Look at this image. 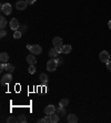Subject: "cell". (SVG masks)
<instances>
[{"mask_svg":"<svg viewBox=\"0 0 111 123\" xmlns=\"http://www.w3.org/2000/svg\"><path fill=\"white\" fill-rule=\"evenodd\" d=\"M19 21L16 19V18H12L11 20H10V28H11L12 31H17V30H19Z\"/></svg>","mask_w":111,"mask_h":123,"instance_id":"ba28073f","label":"cell"},{"mask_svg":"<svg viewBox=\"0 0 111 123\" xmlns=\"http://www.w3.org/2000/svg\"><path fill=\"white\" fill-rule=\"evenodd\" d=\"M18 122H21V123L27 122V117H25L23 114H20L19 117H18Z\"/></svg>","mask_w":111,"mask_h":123,"instance_id":"44dd1931","label":"cell"},{"mask_svg":"<svg viewBox=\"0 0 111 123\" xmlns=\"http://www.w3.org/2000/svg\"><path fill=\"white\" fill-rule=\"evenodd\" d=\"M7 36V32L5 31V29H1V31H0V37L3 38V37H6Z\"/></svg>","mask_w":111,"mask_h":123,"instance_id":"484cf974","label":"cell"},{"mask_svg":"<svg viewBox=\"0 0 111 123\" xmlns=\"http://www.w3.org/2000/svg\"><path fill=\"white\" fill-rule=\"evenodd\" d=\"M43 112H45V114H53V113L57 112V109H56V106L53 104H50V105H47L45 108Z\"/></svg>","mask_w":111,"mask_h":123,"instance_id":"9c48e42d","label":"cell"},{"mask_svg":"<svg viewBox=\"0 0 111 123\" xmlns=\"http://www.w3.org/2000/svg\"><path fill=\"white\" fill-rule=\"evenodd\" d=\"M60 61H62V59H58V57L57 58H54V59H50V60L47 62V70H48L49 72H53V71H56V69H57V67H58V64L59 63H61Z\"/></svg>","mask_w":111,"mask_h":123,"instance_id":"6da1fadb","label":"cell"},{"mask_svg":"<svg viewBox=\"0 0 111 123\" xmlns=\"http://www.w3.org/2000/svg\"><path fill=\"white\" fill-rule=\"evenodd\" d=\"M11 81H12V74L8 72V73H6V74L1 78V81H0V82H1L2 86H6V84H9Z\"/></svg>","mask_w":111,"mask_h":123,"instance_id":"8992f818","label":"cell"},{"mask_svg":"<svg viewBox=\"0 0 111 123\" xmlns=\"http://www.w3.org/2000/svg\"><path fill=\"white\" fill-rule=\"evenodd\" d=\"M52 44H53L54 48H56L58 51L60 52L61 48L63 47V44H62V39H61L60 37H54L53 39H52Z\"/></svg>","mask_w":111,"mask_h":123,"instance_id":"3957f363","label":"cell"},{"mask_svg":"<svg viewBox=\"0 0 111 123\" xmlns=\"http://www.w3.org/2000/svg\"><path fill=\"white\" fill-rule=\"evenodd\" d=\"M9 60V55L8 53H6V52H1L0 53V61H1V63H7Z\"/></svg>","mask_w":111,"mask_h":123,"instance_id":"9a60e30c","label":"cell"},{"mask_svg":"<svg viewBox=\"0 0 111 123\" xmlns=\"http://www.w3.org/2000/svg\"><path fill=\"white\" fill-rule=\"evenodd\" d=\"M27 6H28V3L26 1H22V0H19L16 2V8L18 10H25V9H27Z\"/></svg>","mask_w":111,"mask_h":123,"instance_id":"30bf717a","label":"cell"},{"mask_svg":"<svg viewBox=\"0 0 111 123\" xmlns=\"http://www.w3.org/2000/svg\"><path fill=\"white\" fill-rule=\"evenodd\" d=\"M38 122H39V123H47V119H46V117H42V119L38 120Z\"/></svg>","mask_w":111,"mask_h":123,"instance_id":"4316f807","label":"cell"},{"mask_svg":"<svg viewBox=\"0 0 111 123\" xmlns=\"http://www.w3.org/2000/svg\"><path fill=\"white\" fill-rule=\"evenodd\" d=\"M26 2L28 3V5H33V3L36 2V0H26Z\"/></svg>","mask_w":111,"mask_h":123,"instance_id":"f1b7e54d","label":"cell"},{"mask_svg":"<svg viewBox=\"0 0 111 123\" xmlns=\"http://www.w3.org/2000/svg\"><path fill=\"white\" fill-rule=\"evenodd\" d=\"M47 123H57L59 121V115L53 113V114H46Z\"/></svg>","mask_w":111,"mask_h":123,"instance_id":"5b68a950","label":"cell"},{"mask_svg":"<svg viewBox=\"0 0 111 123\" xmlns=\"http://www.w3.org/2000/svg\"><path fill=\"white\" fill-rule=\"evenodd\" d=\"M68 104H69V100H68V99H62V100L59 101V105L60 106L65 108V106H68Z\"/></svg>","mask_w":111,"mask_h":123,"instance_id":"ffe728a7","label":"cell"},{"mask_svg":"<svg viewBox=\"0 0 111 123\" xmlns=\"http://www.w3.org/2000/svg\"><path fill=\"white\" fill-rule=\"evenodd\" d=\"M39 79H40V82H41L42 86H47V84H48V75H47L46 73H41Z\"/></svg>","mask_w":111,"mask_h":123,"instance_id":"5bb4252c","label":"cell"},{"mask_svg":"<svg viewBox=\"0 0 111 123\" xmlns=\"http://www.w3.org/2000/svg\"><path fill=\"white\" fill-rule=\"evenodd\" d=\"M27 49L32 55H40L42 52V48L39 44H27Z\"/></svg>","mask_w":111,"mask_h":123,"instance_id":"7a4b0ae2","label":"cell"},{"mask_svg":"<svg viewBox=\"0 0 111 123\" xmlns=\"http://www.w3.org/2000/svg\"><path fill=\"white\" fill-rule=\"evenodd\" d=\"M59 53H60V52L58 51L57 49H56V48L53 47L52 49H50V51H49L48 55H49V57L51 58V59H54V58H57V57H58V55H59Z\"/></svg>","mask_w":111,"mask_h":123,"instance_id":"4fadbf2b","label":"cell"},{"mask_svg":"<svg viewBox=\"0 0 111 123\" xmlns=\"http://www.w3.org/2000/svg\"><path fill=\"white\" fill-rule=\"evenodd\" d=\"M57 114L60 115V117H62V115H65V108H63V106H60L57 109Z\"/></svg>","mask_w":111,"mask_h":123,"instance_id":"e0dca14e","label":"cell"},{"mask_svg":"<svg viewBox=\"0 0 111 123\" xmlns=\"http://www.w3.org/2000/svg\"><path fill=\"white\" fill-rule=\"evenodd\" d=\"M67 120H68L69 123H77L78 122V117L76 114H69L68 117H67Z\"/></svg>","mask_w":111,"mask_h":123,"instance_id":"2e32d148","label":"cell"},{"mask_svg":"<svg viewBox=\"0 0 111 123\" xmlns=\"http://www.w3.org/2000/svg\"><path fill=\"white\" fill-rule=\"evenodd\" d=\"M26 30H27V26H25V25H22V26H20V27H19V31L25 32Z\"/></svg>","mask_w":111,"mask_h":123,"instance_id":"d4e9b609","label":"cell"},{"mask_svg":"<svg viewBox=\"0 0 111 123\" xmlns=\"http://www.w3.org/2000/svg\"><path fill=\"white\" fill-rule=\"evenodd\" d=\"M27 62L29 63V66H34L36 63H37V59H36V57H34V55H28L26 58Z\"/></svg>","mask_w":111,"mask_h":123,"instance_id":"8fae6325","label":"cell"},{"mask_svg":"<svg viewBox=\"0 0 111 123\" xmlns=\"http://www.w3.org/2000/svg\"><path fill=\"white\" fill-rule=\"evenodd\" d=\"M6 71L9 72V73H12L14 71V67L11 63H6Z\"/></svg>","mask_w":111,"mask_h":123,"instance_id":"ac0fdd59","label":"cell"},{"mask_svg":"<svg viewBox=\"0 0 111 123\" xmlns=\"http://www.w3.org/2000/svg\"><path fill=\"white\" fill-rule=\"evenodd\" d=\"M21 36H22V32H21V31H19V30L14 31V33H13V38H14V39H20V38H21Z\"/></svg>","mask_w":111,"mask_h":123,"instance_id":"7402d4cb","label":"cell"},{"mask_svg":"<svg viewBox=\"0 0 111 123\" xmlns=\"http://www.w3.org/2000/svg\"><path fill=\"white\" fill-rule=\"evenodd\" d=\"M107 69H108L109 71H111V61H108V62H107Z\"/></svg>","mask_w":111,"mask_h":123,"instance_id":"83f0119b","label":"cell"},{"mask_svg":"<svg viewBox=\"0 0 111 123\" xmlns=\"http://www.w3.org/2000/svg\"><path fill=\"white\" fill-rule=\"evenodd\" d=\"M18 122V119H16L14 117H9L7 119V123H16Z\"/></svg>","mask_w":111,"mask_h":123,"instance_id":"603a6c76","label":"cell"},{"mask_svg":"<svg viewBox=\"0 0 111 123\" xmlns=\"http://www.w3.org/2000/svg\"><path fill=\"white\" fill-rule=\"evenodd\" d=\"M72 50V47L70 46V44H65V46H63L62 48H61V50H60V53H65V55H68V53H70Z\"/></svg>","mask_w":111,"mask_h":123,"instance_id":"7c38bea8","label":"cell"},{"mask_svg":"<svg viewBox=\"0 0 111 123\" xmlns=\"http://www.w3.org/2000/svg\"><path fill=\"white\" fill-rule=\"evenodd\" d=\"M7 26V20L6 18L3 17V16H1L0 17V28L1 29H5V27Z\"/></svg>","mask_w":111,"mask_h":123,"instance_id":"d6986e66","label":"cell"},{"mask_svg":"<svg viewBox=\"0 0 111 123\" xmlns=\"http://www.w3.org/2000/svg\"><path fill=\"white\" fill-rule=\"evenodd\" d=\"M99 58H100V61L101 62H108V61H110V55H109L107 51H101L99 55Z\"/></svg>","mask_w":111,"mask_h":123,"instance_id":"52a82bcc","label":"cell"},{"mask_svg":"<svg viewBox=\"0 0 111 123\" xmlns=\"http://www.w3.org/2000/svg\"><path fill=\"white\" fill-rule=\"evenodd\" d=\"M1 11H2V13L6 14V16L11 14V12H12V6L10 5V3H3V5H1Z\"/></svg>","mask_w":111,"mask_h":123,"instance_id":"277c9868","label":"cell"},{"mask_svg":"<svg viewBox=\"0 0 111 123\" xmlns=\"http://www.w3.org/2000/svg\"><path fill=\"white\" fill-rule=\"evenodd\" d=\"M29 73H30V74H33L34 72H36V68H34V66H30L29 67Z\"/></svg>","mask_w":111,"mask_h":123,"instance_id":"cb8c5ba5","label":"cell"},{"mask_svg":"<svg viewBox=\"0 0 111 123\" xmlns=\"http://www.w3.org/2000/svg\"><path fill=\"white\" fill-rule=\"evenodd\" d=\"M108 27H109V28H110V30H111V20L108 22Z\"/></svg>","mask_w":111,"mask_h":123,"instance_id":"f546056e","label":"cell"}]
</instances>
